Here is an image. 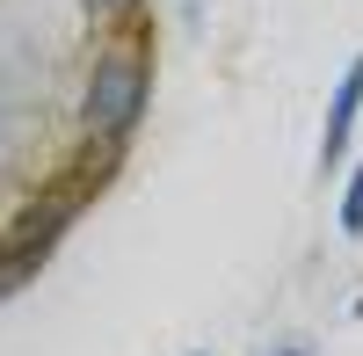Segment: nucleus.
<instances>
[{
  "instance_id": "1",
  "label": "nucleus",
  "mask_w": 363,
  "mask_h": 356,
  "mask_svg": "<svg viewBox=\"0 0 363 356\" xmlns=\"http://www.w3.org/2000/svg\"><path fill=\"white\" fill-rule=\"evenodd\" d=\"M138 109H145V51L138 44H116L95 58V73H87V138H131L138 124Z\"/></svg>"
},
{
  "instance_id": "2",
  "label": "nucleus",
  "mask_w": 363,
  "mask_h": 356,
  "mask_svg": "<svg viewBox=\"0 0 363 356\" xmlns=\"http://www.w3.org/2000/svg\"><path fill=\"white\" fill-rule=\"evenodd\" d=\"M356 116H363V51L349 58V73H342V87H335V109H327V138H320V167H342Z\"/></svg>"
},
{
  "instance_id": "3",
  "label": "nucleus",
  "mask_w": 363,
  "mask_h": 356,
  "mask_svg": "<svg viewBox=\"0 0 363 356\" xmlns=\"http://www.w3.org/2000/svg\"><path fill=\"white\" fill-rule=\"evenodd\" d=\"M73 211H80V196H51V204H29V211L15 218V240H8V247H37V255H51V240L73 226Z\"/></svg>"
},
{
  "instance_id": "4",
  "label": "nucleus",
  "mask_w": 363,
  "mask_h": 356,
  "mask_svg": "<svg viewBox=\"0 0 363 356\" xmlns=\"http://www.w3.org/2000/svg\"><path fill=\"white\" fill-rule=\"evenodd\" d=\"M37 269H44V255H37V247H0V299H15V291L37 277Z\"/></svg>"
},
{
  "instance_id": "5",
  "label": "nucleus",
  "mask_w": 363,
  "mask_h": 356,
  "mask_svg": "<svg viewBox=\"0 0 363 356\" xmlns=\"http://www.w3.org/2000/svg\"><path fill=\"white\" fill-rule=\"evenodd\" d=\"M342 233H349V240H363V167L349 174V189H342Z\"/></svg>"
},
{
  "instance_id": "6",
  "label": "nucleus",
  "mask_w": 363,
  "mask_h": 356,
  "mask_svg": "<svg viewBox=\"0 0 363 356\" xmlns=\"http://www.w3.org/2000/svg\"><path fill=\"white\" fill-rule=\"evenodd\" d=\"M87 8H102V15H131L138 0H87Z\"/></svg>"
},
{
  "instance_id": "7",
  "label": "nucleus",
  "mask_w": 363,
  "mask_h": 356,
  "mask_svg": "<svg viewBox=\"0 0 363 356\" xmlns=\"http://www.w3.org/2000/svg\"><path fill=\"white\" fill-rule=\"evenodd\" d=\"M277 356H298V349H277Z\"/></svg>"
}]
</instances>
